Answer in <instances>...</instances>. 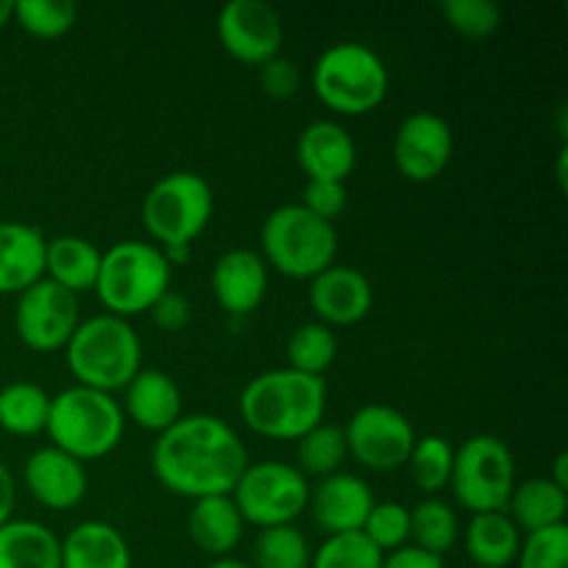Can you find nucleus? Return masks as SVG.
<instances>
[{
	"mask_svg": "<svg viewBox=\"0 0 568 568\" xmlns=\"http://www.w3.org/2000/svg\"><path fill=\"white\" fill-rule=\"evenodd\" d=\"M150 464L161 486L172 494L203 499L231 494L250 458L242 438L225 419L192 414L159 433Z\"/></svg>",
	"mask_w": 568,
	"mask_h": 568,
	"instance_id": "obj_1",
	"label": "nucleus"
},
{
	"mask_svg": "<svg viewBox=\"0 0 568 568\" xmlns=\"http://www.w3.org/2000/svg\"><path fill=\"white\" fill-rule=\"evenodd\" d=\"M325 377L305 375L288 366L261 372L239 397V410L250 430L283 442H297L303 433L320 425L325 419Z\"/></svg>",
	"mask_w": 568,
	"mask_h": 568,
	"instance_id": "obj_2",
	"label": "nucleus"
},
{
	"mask_svg": "<svg viewBox=\"0 0 568 568\" xmlns=\"http://www.w3.org/2000/svg\"><path fill=\"white\" fill-rule=\"evenodd\" d=\"M67 349V366L75 375L78 386L114 394L125 388L131 377L142 369V342L125 316L98 314L78 322Z\"/></svg>",
	"mask_w": 568,
	"mask_h": 568,
	"instance_id": "obj_3",
	"label": "nucleus"
},
{
	"mask_svg": "<svg viewBox=\"0 0 568 568\" xmlns=\"http://www.w3.org/2000/svg\"><path fill=\"white\" fill-rule=\"evenodd\" d=\"M48 436L53 447L83 460L114 453L125 433V410L114 394L89 386H70L50 397Z\"/></svg>",
	"mask_w": 568,
	"mask_h": 568,
	"instance_id": "obj_4",
	"label": "nucleus"
},
{
	"mask_svg": "<svg viewBox=\"0 0 568 568\" xmlns=\"http://www.w3.org/2000/svg\"><path fill=\"white\" fill-rule=\"evenodd\" d=\"M338 233L300 203H283L261 225V258L288 277H314L336 264Z\"/></svg>",
	"mask_w": 568,
	"mask_h": 568,
	"instance_id": "obj_5",
	"label": "nucleus"
},
{
	"mask_svg": "<svg viewBox=\"0 0 568 568\" xmlns=\"http://www.w3.org/2000/svg\"><path fill=\"white\" fill-rule=\"evenodd\" d=\"M170 281L172 266L159 244L125 239L103 250L94 292L109 314L128 320L150 311V305L170 288Z\"/></svg>",
	"mask_w": 568,
	"mask_h": 568,
	"instance_id": "obj_6",
	"label": "nucleus"
},
{
	"mask_svg": "<svg viewBox=\"0 0 568 568\" xmlns=\"http://www.w3.org/2000/svg\"><path fill=\"white\" fill-rule=\"evenodd\" d=\"M311 87L333 111L366 114L386 98L388 67L369 44L333 42L314 61Z\"/></svg>",
	"mask_w": 568,
	"mask_h": 568,
	"instance_id": "obj_7",
	"label": "nucleus"
},
{
	"mask_svg": "<svg viewBox=\"0 0 568 568\" xmlns=\"http://www.w3.org/2000/svg\"><path fill=\"white\" fill-rule=\"evenodd\" d=\"M214 214V192L203 175L170 172L148 189L142 200V225L159 247L192 244Z\"/></svg>",
	"mask_w": 568,
	"mask_h": 568,
	"instance_id": "obj_8",
	"label": "nucleus"
},
{
	"mask_svg": "<svg viewBox=\"0 0 568 568\" xmlns=\"http://www.w3.org/2000/svg\"><path fill=\"white\" fill-rule=\"evenodd\" d=\"M449 486L471 514L508 508L516 486V460L508 444L491 433L471 436L455 449Z\"/></svg>",
	"mask_w": 568,
	"mask_h": 568,
	"instance_id": "obj_9",
	"label": "nucleus"
},
{
	"mask_svg": "<svg viewBox=\"0 0 568 568\" xmlns=\"http://www.w3.org/2000/svg\"><path fill=\"white\" fill-rule=\"evenodd\" d=\"M231 497L242 519L264 530L275 525H294V519L308 508L311 486L308 477L294 464L261 460L247 464Z\"/></svg>",
	"mask_w": 568,
	"mask_h": 568,
	"instance_id": "obj_10",
	"label": "nucleus"
},
{
	"mask_svg": "<svg viewBox=\"0 0 568 568\" xmlns=\"http://www.w3.org/2000/svg\"><path fill=\"white\" fill-rule=\"evenodd\" d=\"M344 438H347V453L372 471H394L405 466L416 444L408 416L386 403L361 405L349 416Z\"/></svg>",
	"mask_w": 568,
	"mask_h": 568,
	"instance_id": "obj_11",
	"label": "nucleus"
},
{
	"mask_svg": "<svg viewBox=\"0 0 568 568\" xmlns=\"http://www.w3.org/2000/svg\"><path fill=\"white\" fill-rule=\"evenodd\" d=\"M78 322H81L78 294L50 277H42L17 294L14 331L26 347L39 349V353L64 347L75 333Z\"/></svg>",
	"mask_w": 568,
	"mask_h": 568,
	"instance_id": "obj_12",
	"label": "nucleus"
},
{
	"mask_svg": "<svg viewBox=\"0 0 568 568\" xmlns=\"http://www.w3.org/2000/svg\"><path fill=\"white\" fill-rule=\"evenodd\" d=\"M216 33L222 48L244 64H264L283 44L281 14L266 0H227L216 17Z\"/></svg>",
	"mask_w": 568,
	"mask_h": 568,
	"instance_id": "obj_13",
	"label": "nucleus"
},
{
	"mask_svg": "<svg viewBox=\"0 0 568 568\" xmlns=\"http://www.w3.org/2000/svg\"><path fill=\"white\" fill-rule=\"evenodd\" d=\"M453 159V128L436 111H414L394 133V164L405 178L427 183Z\"/></svg>",
	"mask_w": 568,
	"mask_h": 568,
	"instance_id": "obj_14",
	"label": "nucleus"
},
{
	"mask_svg": "<svg viewBox=\"0 0 568 568\" xmlns=\"http://www.w3.org/2000/svg\"><path fill=\"white\" fill-rule=\"evenodd\" d=\"M308 303L322 325H355L375 303L369 277L347 264H331L311 277Z\"/></svg>",
	"mask_w": 568,
	"mask_h": 568,
	"instance_id": "obj_15",
	"label": "nucleus"
},
{
	"mask_svg": "<svg viewBox=\"0 0 568 568\" xmlns=\"http://www.w3.org/2000/svg\"><path fill=\"white\" fill-rule=\"evenodd\" d=\"M22 480L37 503L53 510L75 508L87 497L89 488V477L81 460L53 444L28 455L26 466H22Z\"/></svg>",
	"mask_w": 568,
	"mask_h": 568,
	"instance_id": "obj_16",
	"label": "nucleus"
},
{
	"mask_svg": "<svg viewBox=\"0 0 568 568\" xmlns=\"http://www.w3.org/2000/svg\"><path fill=\"white\" fill-rule=\"evenodd\" d=\"M308 505L316 527H322L327 536H338V532H355L364 527L366 516L375 508V494L366 486L364 477L336 471V475L322 477L320 486L311 488Z\"/></svg>",
	"mask_w": 568,
	"mask_h": 568,
	"instance_id": "obj_17",
	"label": "nucleus"
},
{
	"mask_svg": "<svg viewBox=\"0 0 568 568\" xmlns=\"http://www.w3.org/2000/svg\"><path fill=\"white\" fill-rule=\"evenodd\" d=\"M214 297L227 314H250L258 308L270 288V270L258 250L233 247L216 258L211 272Z\"/></svg>",
	"mask_w": 568,
	"mask_h": 568,
	"instance_id": "obj_18",
	"label": "nucleus"
},
{
	"mask_svg": "<svg viewBox=\"0 0 568 568\" xmlns=\"http://www.w3.org/2000/svg\"><path fill=\"white\" fill-rule=\"evenodd\" d=\"M297 161L308 181H347L358 150L347 128L336 120H314L297 136Z\"/></svg>",
	"mask_w": 568,
	"mask_h": 568,
	"instance_id": "obj_19",
	"label": "nucleus"
},
{
	"mask_svg": "<svg viewBox=\"0 0 568 568\" xmlns=\"http://www.w3.org/2000/svg\"><path fill=\"white\" fill-rule=\"evenodd\" d=\"M120 405L128 419L150 433H164L183 416L181 388L175 377L161 369H139L125 386V403Z\"/></svg>",
	"mask_w": 568,
	"mask_h": 568,
	"instance_id": "obj_20",
	"label": "nucleus"
},
{
	"mask_svg": "<svg viewBox=\"0 0 568 568\" xmlns=\"http://www.w3.org/2000/svg\"><path fill=\"white\" fill-rule=\"evenodd\" d=\"M48 239L28 222H0V294H20L44 277Z\"/></svg>",
	"mask_w": 568,
	"mask_h": 568,
	"instance_id": "obj_21",
	"label": "nucleus"
},
{
	"mask_svg": "<svg viewBox=\"0 0 568 568\" xmlns=\"http://www.w3.org/2000/svg\"><path fill=\"white\" fill-rule=\"evenodd\" d=\"M131 547L109 521L89 519L61 538V568H131Z\"/></svg>",
	"mask_w": 568,
	"mask_h": 568,
	"instance_id": "obj_22",
	"label": "nucleus"
},
{
	"mask_svg": "<svg viewBox=\"0 0 568 568\" xmlns=\"http://www.w3.org/2000/svg\"><path fill=\"white\" fill-rule=\"evenodd\" d=\"M466 555L480 568H508L516 564L521 547V530L505 510L491 514H471L464 532Z\"/></svg>",
	"mask_w": 568,
	"mask_h": 568,
	"instance_id": "obj_23",
	"label": "nucleus"
},
{
	"mask_svg": "<svg viewBox=\"0 0 568 568\" xmlns=\"http://www.w3.org/2000/svg\"><path fill=\"white\" fill-rule=\"evenodd\" d=\"M242 532L244 519L231 494L194 499L189 514V536L203 552L227 558V552L242 541Z\"/></svg>",
	"mask_w": 568,
	"mask_h": 568,
	"instance_id": "obj_24",
	"label": "nucleus"
},
{
	"mask_svg": "<svg viewBox=\"0 0 568 568\" xmlns=\"http://www.w3.org/2000/svg\"><path fill=\"white\" fill-rule=\"evenodd\" d=\"M0 568H61V541L33 519H9L0 527Z\"/></svg>",
	"mask_w": 568,
	"mask_h": 568,
	"instance_id": "obj_25",
	"label": "nucleus"
},
{
	"mask_svg": "<svg viewBox=\"0 0 568 568\" xmlns=\"http://www.w3.org/2000/svg\"><path fill=\"white\" fill-rule=\"evenodd\" d=\"M103 250L83 236H55L48 239L44 247V275L59 286L70 288L72 294H81L94 288L100 272Z\"/></svg>",
	"mask_w": 568,
	"mask_h": 568,
	"instance_id": "obj_26",
	"label": "nucleus"
},
{
	"mask_svg": "<svg viewBox=\"0 0 568 568\" xmlns=\"http://www.w3.org/2000/svg\"><path fill=\"white\" fill-rule=\"evenodd\" d=\"M505 510H510L508 516L514 519V525L527 532L566 525L568 491L549 477H530L525 483H516Z\"/></svg>",
	"mask_w": 568,
	"mask_h": 568,
	"instance_id": "obj_27",
	"label": "nucleus"
},
{
	"mask_svg": "<svg viewBox=\"0 0 568 568\" xmlns=\"http://www.w3.org/2000/svg\"><path fill=\"white\" fill-rule=\"evenodd\" d=\"M50 394L31 381L0 388V427L11 436H37L48 427Z\"/></svg>",
	"mask_w": 568,
	"mask_h": 568,
	"instance_id": "obj_28",
	"label": "nucleus"
},
{
	"mask_svg": "<svg viewBox=\"0 0 568 568\" xmlns=\"http://www.w3.org/2000/svg\"><path fill=\"white\" fill-rule=\"evenodd\" d=\"M458 532V514H455L453 505H447L444 499H422V503L410 510V538H414V547L425 549V552L442 558L444 552H449V549L455 547Z\"/></svg>",
	"mask_w": 568,
	"mask_h": 568,
	"instance_id": "obj_29",
	"label": "nucleus"
},
{
	"mask_svg": "<svg viewBox=\"0 0 568 568\" xmlns=\"http://www.w3.org/2000/svg\"><path fill=\"white\" fill-rule=\"evenodd\" d=\"M286 355L288 369L322 377L327 366H331L338 355L336 333L327 325H322V322H305V325H297L292 331V336H288Z\"/></svg>",
	"mask_w": 568,
	"mask_h": 568,
	"instance_id": "obj_30",
	"label": "nucleus"
},
{
	"mask_svg": "<svg viewBox=\"0 0 568 568\" xmlns=\"http://www.w3.org/2000/svg\"><path fill=\"white\" fill-rule=\"evenodd\" d=\"M347 458V438L344 427L320 422L308 433L297 438V469L303 475H336L338 466Z\"/></svg>",
	"mask_w": 568,
	"mask_h": 568,
	"instance_id": "obj_31",
	"label": "nucleus"
},
{
	"mask_svg": "<svg viewBox=\"0 0 568 568\" xmlns=\"http://www.w3.org/2000/svg\"><path fill=\"white\" fill-rule=\"evenodd\" d=\"M253 568H311L308 538L294 525L264 527L255 538Z\"/></svg>",
	"mask_w": 568,
	"mask_h": 568,
	"instance_id": "obj_32",
	"label": "nucleus"
},
{
	"mask_svg": "<svg viewBox=\"0 0 568 568\" xmlns=\"http://www.w3.org/2000/svg\"><path fill=\"white\" fill-rule=\"evenodd\" d=\"M453 458L455 447L444 436H425L416 438L414 449L408 455L410 480L422 488L425 494H436L449 486V475H453Z\"/></svg>",
	"mask_w": 568,
	"mask_h": 568,
	"instance_id": "obj_33",
	"label": "nucleus"
},
{
	"mask_svg": "<svg viewBox=\"0 0 568 568\" xmlns=\"http://www.w3.org/2000/svg\"><path fill=\"white\" fill-rule=\"evenodd\" d=\"M311 568H383V552L361 530L338 532L311 552Z\"/></svg>",
	"mask_w": 568,
	"mask_h": 568,
	"instance_id": "obj_34",
	"label": "nucleus"
},
{
	"mask_svg": "<svg viewBox=\"0 0 568 568\" xmlns=\"http://www.w3.org/2000/svg\"><path fill=\"white\" fill-rule=\"evenodd\" d=\"M14 17L33 37H61L78 20V6L72 0H14Z\"/></svg>",
	"mask_w": 568,
	"mask_h": 568,
	"instance_id": "obj_35",
	"label": "nucleus"
},
{
	"mask_svg": "<svg viewBox=\"0 0 568 568\" xmlns=\"http://www.w3.org/2000/svg\"><path fill=\"white\" fill-rule=\"evenodd\" d=\"M361 532L383 555L394 552V549L405 547V541L410 538V508H405L403 503H375Z\"/></svg>",
	"mask_w": 568,
	"mask_h": 568,
	"instance_id": "obj_36",
	"label": "nucleus"
},
{
	"mask_svg": "<svg viewBox=\"0 0 568 568\" xmlns=\"http://www.w3.org/2000/svg\"><path fill=\"white\" fill-rule=\"evenodd\" d=\"M442 14L469 39H486L503 26V9L494 0H442Z\"/></svg>",
	"mask_w": 568,
	"mask_h": 568,
	"instance_id": "obj_37",
	"label": "nucleus"
},
{
	"mask_svg": "<svg viewBox=\"0 0 568 568\" xmlns=\"http://www.w3.org/2000/svg\"><path fill=\"white\" fill-rule=\"evenodd\" d=\"M516 564L519 568H568V525L527 532Z\"/></svg>",
	"mask_w": 568,
	"mask_h": 568,
	"instance_id": "obj_38",
	"label": "nucleus"
},
{
	"mask_svg": "<svg viewBox=\"0 0 568 568\" xmlns=\"http://www.w3.org/2000/svg\"><path fill=\"white\" fill-rule=\"evenodd\" d=\"M303 209L316 214L320 220L333 222L347 209V183L342 181H308L303 189Z\"/></svg>",
	"mask_w": 568,
	"mask_h": 568,
	"instance_id": "obj_39",
	"label": "nucleus"
},
{
	"mask_svg": "<svg viewBox=\"0 0 568 568\" xmlns=\"http://www.w3.org/2000/svg\"><path fill=\"white\" fill-rule=\"evenodd\" d=\"M258 67H261V87H264V92L270 94V98L288 100L297 94L303 75H300V67L294 64L292 59L277 53Z\"/></svg>",
	"mask_w": 568,
	"mask_h": 568,
	"instance_id": "obj_40",
	"label": "nucleus"
},
{
	"mask_svg": "<svg viewBox=\"0 0 568 568\" xmlns=\"http://www.w3.org/2000/svg\"><path fill=\"white\" fill-rule=\"evenodd\" d=\"M150 314H153V322L166 333H175L181 327L189 325V316H192V305L183 294L166 288L153 305H150Z\"/></svg>",
	"mask_w": 568,
	"mask_h": 568,
	"instance_id": "obj_41",
	"label": "nucleus"
},
{
	"mask_svg": "<svg viewBox=\"0 0 568 568\" xmlns=\"http://www.w3.org/2000/svg\"><path fill=\"white\" fill-rule=\"evenodd\" d=\"M383 568H444V558L425 552L414 544H405V547L383 555Z\"/></svg>",
	"mask_w": 568,
	"mask_h": 568,
	"instance_id": "obj_42",
	"label": "nucleus"
},
{
	"mask_svg": "<svg viewBox=\"0 0 568 568\" xmlns=\"http://www.w3.org/2000/svg\"><path fill=\"white\" fill-rule=\"evenodd\" d=\"M14 499H17L14 477H11L9 466L0 460V527H3L6 521L11 519V510H14Z\"/></svg>",
	"mask_w": 568,
	"mask_h": 568,
	"instance_id": "obj_43",
	"label": "nucleus"
},
{
	"mask_svg": "<svg viewBox=\"0 0 568 568\" xmlns=\"http://www.w3.org/2000/svg\"><path fill=\"white\" fill-rule=\"evenodd\" d=\"M566 466H568V455L560 453L558 458H555V466H552V475H549V480L558 483L560 488H566L568 491V475H566Z\"/></svg>",
	"mask_w": 568,
	"mask_h": 568,
	"instance_id": "obj_44",
	"label": "nucleus"
},
{
	"mask_svg": "<svg viewBox=\"0 0 568 568\" xmlns=\"http://www.w3.org/2000/svg\"><path fill=\"white\" fill-rule=\"evenodd\" d=\"M205 568H253V566L244 564V560H236V558H216L214 564H209Z\"/></svg>",
	"mask_w": 568,
	"mask_h": 568,
	"instance_id": "obj_45",
	"label": "nucleus"
},
{
	"mask_svg": "<svg viewBox=\"0 0 568 568\" xmlns=\"http://www.w3.org/2000/svg\"><path fill=\"white\" fill-rule=\"evenodd\" d=\"M14 14V0H0V28L11 20Z\"/></svg>",
	"mask_w": 568,
	"mask_h": 568,
	"instance_id": "obj_46",
	"label": "nucleus"
}]
</instances>
